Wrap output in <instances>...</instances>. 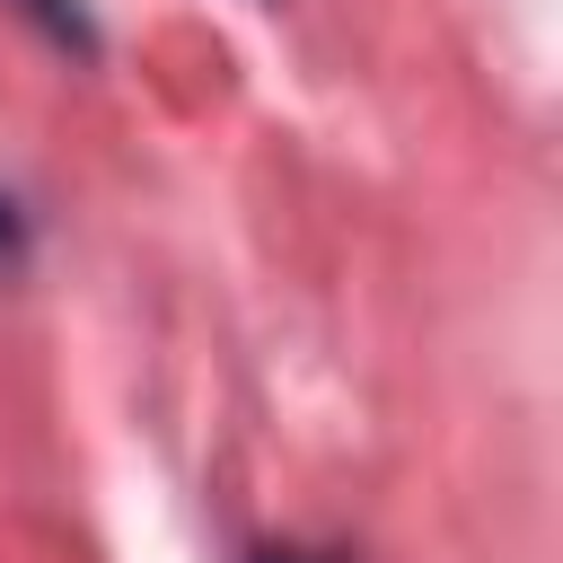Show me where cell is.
Segmentation results:
<instances>
[{
    "instance_id": "obj_1",
    "label": "cell",
    "mask_w": 563,
    "mask_h": 563,
    "mask_svg": "<svg viewBox=\"0 0 563 563\" xmlns=\"http://www.w3.org/2000/svg\"><path fill=\"white\" fill-rule=\"evenodd\" d=\"M9 9H18V18H26L44 44H53V53H70V62H97V18H88L79 0H9Z\"/></svg>"
},
{
    "instance_id": "obj_2",
    "label": "cell",
    "mask_w": 563,
    "mask_h": 563,
    "mask_svg": "<svg viewBox=\"0 0 563 563\" xmlns=\"http://www.w3.org/2000/svg\"><path fill=\"white\" fill-rule=\"evenodd\" d=\"M255 563H343V554H325V545H255Z\"/></svg>"
},
{
    "instance_id": "obj_3",
    "label": "cell",
    "mask_w": 563,
    "mask_h": 563,
    "mask_svg": "<svg viewBox=\"0 0 563 563\" xmlns=\"http://www.w3.org/2000/svg\"><path fill=\"white\" fill-rule=\"evenodd\" d=\"M18 246H26V211L0 194V255H18Z\"/></svg>"
}]
</instances>
